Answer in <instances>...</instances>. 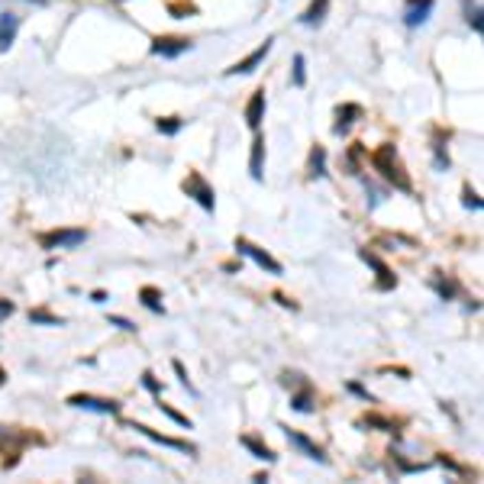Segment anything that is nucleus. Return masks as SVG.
<instances>
[{"label": "nucleus", "instance_id": "nucleus-9", "mask_svg": "<svg viewBox=\"0 0 484 484\" xmlns=\"http://www.w3.org/2000/svg\"><path fill=\"white\" fill-rule=\"evenodd\" d=\"M272 45H274V39H265V43L258 45L255 52H249V55H245V58H242V62H236V65H232V68H230V72H226V74H252L255 68H258V65L265 62V55L272 52Z\"/></svg>", "mask_w": 484, "mask_h": 484}, {"label": "nucleus", "instance_id": "nucleus-33", "mask_svg": "<svg viewBox=\"0 0 484 484\" xmlns=\"http://www.w3.org/2000/svg\"><path fill=\"white\" fill-rule=\"evenodd\" d=\"M274 300H278L281 307H291V310H297V304H294V300H287L285 294H274Z\"/></svg>", "mask_w": 484, "mask_h": 484}, {"label": "nucleus", "instance_id": "nucleus-5", "mask_svg": "<svg viewBox=\"0 0 484 484\" xmlns=\"http://www.w3.org/2000/svg\"><path fill=\"white\" fill-rule=\"evenodd\" d=\"M68 404H72V407H81V410L107 413V417H116V413H120V404H116V400H104V397H94V394H72Z\"/></svg>", "mask_w": 484, "mask_h": 484}, {"label": "nucleus", "instance_id": "nucleus-35", "mask_svg": "<svg viewBox=\"0 0 484 484\" xmlns=\"http://www.w3.org/2000/svg\"><path fill=\"white\" fill-rule=\"evenodd\" d=\"M0 381H3V371H0Z\"/></svg>", "mask_w": 484, "mask_h": 484}, {"label": "nucleus", "instance_id": "nucleus-26", "mask_svg": "<svg viewBox=\"0 0 484 484\" xmlns=\"http://www.w3.org/2000/svg\"><path fill=\"white\" fill-rule=\"evenodd\" d=\"M468 23L474 32H481V7L478 3H468Z\"/></svg>", "mask_w": 484, "mask_h": 484}, {"label": "nucleus", "instance_id": "nucleus-3", "mask_svg": "<svg viewBox=\"0 0 484 484\" xmlns=\"http://www.w3.org/2000/svg\"><path fill=\"white\" fill-rule=\"evenodd\" d=\"M236 252L239 255H245V258H252L255 265H258V268H265V272H272V274H281L285 272V268H281V262H274L272 255L265 252V249H258V245H252V242L249 239H236Z\"/></svg>", "mask_w": 484, "mask_h": 484}, {"label": "nucleus", "instance_id": "nucleus-4", "mask_svg": "<svg viewBox=\"0 0 484 484\" xmlns=\"http://www.w3.org/2000/svg\"><path fill=\"white\" fill-rule=\"evenodd\" d=\"M85 239H87L85 230H55V232L39 236V245L43 249H74V245H81Z\"/></svg>", "mask_w": 484, "mask_h": 484}, {"label": "nucleus", "instance_id": "nucleus-15", "mask_svg": "<svg viewBox=\"0 0 484 484\" xmlns=\"http://www.w3.org/2000/svg\"><path fill=\"white\" fill-rule=\"evenodd\" d=\"M355 116H362V107L358 104H346V107H339L336 110V133H349V126L355 123Z\"/></svg>", "mask_w": 484, "mask_h": 484}, {"label": "nucleus", "instance_id": "nucleus-13", "mask_svg": "<svg viewBox=\"0 0 484 484\" xmlns=\"http://www.w3.org/2000/svg\"><path fill=\"white\" fill-rule=\"evenodd\" d=\"M362 258H365V262H368L371 268L378 272V285H375L378 291H390V287L397 285V278H390V268H388L384 262H381V258H378L375 252H368V249H365V252H362Z\"/></svg>", "mask_w": 484, "mask_h": 484}, {"label": "nucleus", "instance_id": "nucleus-18", "mask_svg": "<svg viewBox=\"0 0 484 484\" xmlns=\"http://www.w3.org/2000/svg\"><path fill=\"white\" fill-rule=\"evenodd\" d=\"M139 300H142L152 314H165V304H162V291H158V287H142V291H139Z\"/></svg>", "mask_w": 484, "mask_h": 484}, {"label": "nucleus", "instance_id": "nucleus-24", "mask_svg": "<svg viewBox=\"0 0 484 484\" xmlns=\"http://www.w3.org/2000/svg\"><path fill=\"white\" fill-rule=\"evenodd\" d=\"M158 410L165 413V417H171V420L178 423V426H184V430H190V426H194V423H190L188 417H184V413H178V410H175L171 404H158Z\"/></svg>", "mask_w": 484, "mask_h": 484}, {"label": "nucleus", "instance_id": "nucleus-2", "mask_svg": "<svg viewBox=\"0 0 484 484\" xmlns=\"http://www.w3.org/2000/svg\"><path fill=\"white\" fill-rule=\"evenodd\" d=\"M181 188H184V194H188V197H194L200 204V207H204V210L207 213H213V207H217V197H213V188L210 184H207V181L200 178L197 171H190L188 178H184V184H181Z\"/></svg>", "mask_w": 484, "mask_h": 484}, {"label": "nucleus", "instance_id": "nucleus-23", "mask_svg": "<svg viewBox=\"0 0 484 484\" xmlns=\"http://www.w3.org/2000/svg\"><path fill=\"white\" fill-rule=\"evenodd\" d=\"M30 323H43V327H62V320L52 316L49 310H30Z\"/></svg>", "mask_w": 484, "mask_h": 484}, {"label": "nucleus", "instance_id": "nucleus-11", "mask_svg": "<svg viewBox=\"0 0 484 484\" xmlns=\"http://www.w3.org/2000/svg\"><path fill=\"white\" fill-rule=\"evenodd\" d=\"M262 120H265V87H258L245 104V123H249V129H258Z\"/></svg>", "mask_w": 484, "mask_h": 484}, {"label": "nucleus", "instance_id": "nucleus-8", "mask_svg": "<svg viewBox=\"0 0 484 484\" xmlns=\"http://www.w3.org/2000/svg\"><path fill=\"white\" fill-rule=\"evenodd\" d=\"M281 430H285L287 442H291V446H297V449H300V452H304L307 459H316V462H320V465H327V462H329V459H327V452H323V449H320L316 442H310V439H307L304 432L287 430V426H281Z\"/></svg>", "mask_w": 484, "mask_h": 484}, {"label": "nucleus", "instance_id": "nucleus-7", "mask_svg": "<svg viewBox=\"0 0 484 484\" xmlns=\"http://www.w3.org/2000/svg\"><path fill=\"white\" fill-rule=\"evenodd\" d=\"M129 430L142 432V436H146V439L158 442V446H168V449H178V452H188V455H194V452H197V449H194V446H190V442H184V439H171V436H162V432L148 430V426H142V423H129Z\"/></svg>", "mask_w": 484, "mask_h": 484}, {"label": "nucleus", "instance_id": "nucleus-19", "mask_svg": "<svg viewBox=\"0 0 484 484\" xmlns=\"http://www.w3.org/2000/svg\"><path fill=\"white\" fill-rule=\"evenodd\" d=\"M310 175L314 178H323L327 175V148L316 146L314 152H310Z\"/></svg>", "mask_w": 484, "mask_h": 484}, {"label": "nucleus", "instance_id": "nucleus-17", "mask_svg": "<svg viewBox=\"0 0 484 484\" xmlns=\"http://www.w3.org/2000/svg\"><path fill=\"white\" fill-rule=\"evenodd\" d=\"M242 446H245V449H249V452L255 455V459H262V462H274V452L272 449H268V446H265V442H258L255 439V436H242Z\"/></svg>", "mask_w": 484, "mask_h": 484}, {"label": "nucleus", "instance_id": "nucleus-16", "mask_svg": "<svg viewBox=\"0 0 484 484\" xmlns=\"http://www.w3.org/2000/svg\"><path fill=\"white\" fill-rule=\"evenodd\" d=\"M262 162H265V136H255L252 155H249V171L255 181H262Z\"/></svg>", "mask_w": 484, "mask_h": 484}, {"label": "nucleus", "instance_id": "nucleus-14", "mask_svg": "<svg viewBox=\"0 0 484 484\" xmlns=\"http://www.w3.org/2000/svg\"><path fill=\"white\" fill-rule=\"evenodd\" d=\"M327 10H329V0H314V3L304 10L300 23H304V26H320V23L327 20Z\"/></svg>", "mask_w": 484, "mask_h": 484}, {"label": "nucleus", "instance_id": "nucleus-27", "mask_svg": "<svg viewBox=\"0 0 484 484\" xmlns=\"http://www.w3.org/2000/svg\"><path fill=\"white\" fill-rule=\"evenodd\" d=\"M142 384H146V388L152 390L155 397H162V384L155 381V375H152V371H146V375H142Z\"/></svg>", "mask_w": 484, "mask_h": 484}, {"label": "nucleus", "instance_id": "nucleus-6", "mask_svg": "<svg viewBox=\"0 0 484 484\" xmlns=\"http://www.w3.org/2000/svg\"><path fill=\"white\" fill-rule=\"evenodd\" d=\"M184 52H190V39H184V36H158V39H152V55L178 58Z\"/></svg>", "mask_w": 484, "mask_h": 484}, {"label": "nucleus", "instance_id": "nucleus-30", "mask_svg": "<svg viewBox=\"0 0 484 484\" xmlns=\"http://www.w3.org/2000/svg\"><path fill=\"white\" fill-rule=\"evenodd\" d=\"M110 327H120V329H126V333H133V323H129V320H123V316H110Z\"/></svg>", "mask_w": 484, "mask_h": 484}, {"label": "nucleus", "instance_id": "nucleus-21", "mask_svg": "<svg viewBox=\"0 0 484 484\" xmlns=\"http://www.w3.org/2000/svg\"><path fill=\"white\" fill-rule=\"evenodd\" d=\"M291 407H294L297 413H314V394H310V388L294 394V397H291Z\"/></svg>", "mask_w": 484, "mask_h": 484}, {"label": "nucleus", "instance_id": "nucleus-32", "mask_svg": "<svg viewBox=\"0 0 484 484\" xmlns=\"http://www.w3.org/2000/svg\"><path fill=\"white\" fill-rule=\"evenodd\" d=\"M13 314V304L10 300H0V320H3V316H10Z\"/></svg>", "mask_w": 484, "mask_h": 484}, {"label": "nucleus", "instance_id": "nucleus-12", "mask_svg": "<svg viewBox=\"0 0 484 484\" xmlns=\"http://www.w3.org/2000/svg\"><path fill=\"white\" fill-rule=\"evenodd\" d=\"M16 32H20V16L0 13V52H7V49L16 43Z\"/></svg>", "mask_w": 484, "mask_h": 484}, {"label": "nucleus", "instance_id": "nucleus-29", "mask_svg": "<svg viewBox=\"0 0 484 484\" xmlns=\"http://www.w3.org/2000/svg\"><path fill=\"white\" fill-rule=\"evenodd\" d=\"M465 207H472V210H481V200H478V194H474L472 188L465 190Z\"/></svg>", "mask_w": 484, "mask_h": 484}, {"label": "nucleus", "instance_id": "nucleus-25", "mask_svg": "<svg viewBox=\"0 0 484 484\" xmlns=\"http://www.w3.org/2000/svg\"><path fill=\"white\" fill-rule=\"evenodd\" d=\"M365 426H378V430H384V432H394V423L390 420H384V417H375V413H371V417H365Z\"/></svg>", "mask_w": 484, "mask_h": 484}, {"label": "nucleus", "instance_id": "nucleus-1", "mask_svg": "<svg viewBox=\"0 0 484 484\" xmlns=\"http://www.w3.org/2000/svg\"><path fill=\"white\" fill-rule=\"evenodd\" d=\"M371 165H375V171H381V178H388L397 190H410V178L404 175V168H400L394 146H381L378 152L371 155Z\"/></svg>", "mask_w": 484, "mask_h": 484}, {"label": "nucleus", "instance_id": "nucleus-20", "mask_svg": "<svg viewBox=\"0 0 484 484\" xmlns=\"http://www.w3.org/2000/svg\"><path fill=\"white\" fill-rule=\"evenodd\" d=\"M155 126L162 136H178L181 129H184V120H181V116H165V120H158Z\"/></svg>", "mask_w": 484, "mask_h": 484}, {"label": "nucleus", "instance_id": "nucleus-10", "mask_svg": "<svg viewBox=\"0 0 484 484\" xmlns=\"http://www.w3.org/2000/svg\"><path fill=\"white\" fill-rule=\"evenodd\" d=\"M432 7H436V0H407L404 23H407V26H423V23L430 20Z\"/></svg>", "mask_w": 484, "mask_h": 484}, {"label": "nucleus", "instance_id": "nucleus-31", "mask_svg": "<svg viewBox=\"0 0 484 484\" xmlns=\"http://www.w3.org/2000/svg\"><path fill=\"white\" fill-rule=\"evenodd\" d=\"M349 390H352V394H358V397H365V400H371V394L365 388H362V384H349Z\"/></svg>", "mask_w": 484, "mask_h": 484}, {"label": "nucleus", "instance_id": "nucleus-22", "mask_svg": "<svg viewBox=\"0 0 484 484\" xmlns=\"http://www.w3.org/2000/svg\"><path fill=\"white\" fill-rule=\"evenodd\" d=\"M291 85L304 87L307 85V58L304 55H294V72H291Z\"/></svg>", "mask_w": 484, "mask_h": 484}, {"label": "nucleus", "instance_id": "nucleus-34", "mask_svg": "<svg viewBox=\"0 0 484 484\" xmlns=\"http://www.w3.org/2000/svg\"><path fill=\"white\" fill-rule=\"evenodd\" d=\"M91 297H94V304H104V300H107V294H104V291H94V294H91Z\"/></svg>", "mask_w": 484, "mask_h": 484}, {"label": "nucleus", "instance_id": "nucleus-28", "mask_svg": "<svg viewBox=\"0 0 484 484\" xmlns=\"http://www.w3.org/2000/svg\"><path fill=\"white\" fill-rule=\"evenodd\" d=\"M175 371H178V378H181V384H184V388L190 390V394H197V390H194V384H190L188 381V371H184V365H181V362H175Z\"/></svg>", "mask_w": 484, "mask_h": 484}]
</instances>
